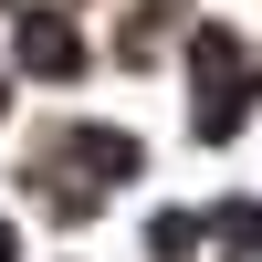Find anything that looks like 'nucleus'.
<instances>
[{
	"label": "nucleus",
	"instance_id": "nucleus-1",
	"mask_svg": "<svg viewBox=\"0 0 262 262\" xmlns=\"http://www.w3.org/2000/svg\"><path fill=\"white\" fill-rule=\"evenodd\" d=\"M0 262H11V242H0Z\"/></svg>",
	"mask_w": 262,
	"mask_h": 262
}]
</instances>
